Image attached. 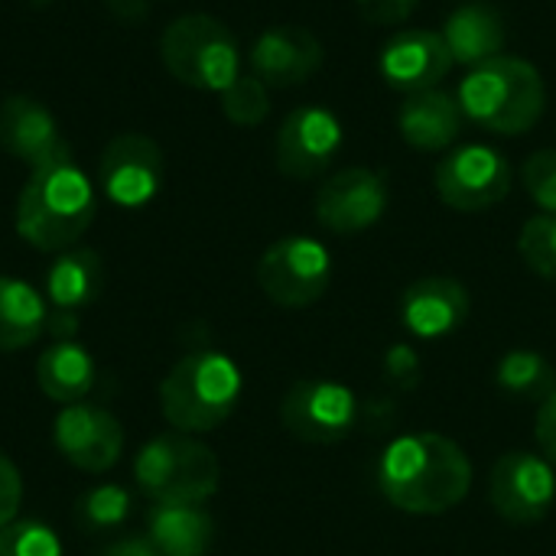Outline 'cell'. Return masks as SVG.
<instances>
[{
    "label": "cell",
    "mask_w": 556,
    "mask_h": 556,
    "mask_svg": "<svg viewBox=\"0 0 556 556\" xmlns=\"http://www.w3.org/2000/svg\"><path fill=\"white\" fill-rule=\"evenodd\" d=\"M147 538L160 556H205L215 541V521L202 505H150Z\"/></svg>",
    "instance_id": "cell-21"
},
{
    "label": "cell",
    "mask_w": 556,
    "mask_h": 556,
    "mask_svg": "<svg viewBox=\"0 0 556 556\" xmlns=\"http://www.w3.org/2000/svg\"><path fill=\"white\" fill-rule=\"evenodd\" d=\"M378 68L394 91L417 94V91L437 88L450 75L453 52H450L443 33L404 29L394 39H388V46L378 55Z\"/></svg>",
    "instance_id": "cell-17"
},
{
    "label": "cell",
    "mask_w": 556,
    "mask_h": 556,
    "mask_svg": "<svg viewBox=\"0 0 556 556\" xmlns=\"http://www.w3.org/2000/svg\"><path fill=\"white\" fill-rule=\"evenodd\" d=\"M489 502L508 525H538L556 505V469L528 450L505 453L489 476Z\"/></svg>",
    "instance_id": "cell-9"
},
{
    "label": "cell",
    "mask_w": 556,
    "mask_h": 556,
    "mask_svg": "<svg viewBox=\"0 0 556 556\" xmlns=\"http://www.w3.org/2000/svg\"><path fill=\"white\" fill-rule=\"evenodd\" d=\"M280 424L290 437L313 446L342 443L358 427V397L339 381L306 378L283 394Z\"/></svg>",
    "instance_id": "cell-8"
},
{
    "label": "cell",
    "mask_w": 556,
    "mask_h": 556,
    "mask_svg": "<svg viewBox=\"0 0 556 556\" xmlns=\"http://www.w3.org/2000/svg\"><path fill=\"white\" fill-rule=\"evenodd\" d=\"M166 72L199 91H225L241 75V49L235 33L208 13L173 20L160 36Z\"/></svg>",
    "instance_id": "cell-6"
},
{
    "label": "cell",
    "mask_w": 556,
    "mask_h": 556,
    "mask_svg": "<svg viewBox=\"0 0 556 556\" xmlns=\"http://www.w3.org/2000/svg\"><path fill=\"white\" fill-rule=\"evenodd\" d=\"M518 251L538 277L556 280V215L541 212L528 218L518 235Z\"/></svg>",
    "instance_id": "cell-28"
},
{
    "label": "cell",
    "mask_w": 556,
    "mask_h": 556,
    "mask_svg": "<svg viewBox=\"0 0 556 556\" xmlns=\"http://www.w3.org/2000/svg\"><path fill=\"white\" fill-rule=\"evenodd\" d=\"M362 16L375 26H397L404 23L420 0H355Z\"/></svg>",
    "instance_id": "cell-34"
},
{
    "label": "cell",
    "mask_w": 556,
    "mask_h": 556,
    "mask_svg": "<svg viewBox=\"0 0 556 556\" xmlns=\"http://www.w3.org/2000/svg\"><path fill=\"white\" fill-rule=\"evenodd\" d=\"M55 450L81 472H108L124 453L121 420L98 404H68L55 417Z\"/></svg>",
    "instance_id": "cell-13"
},
{
    "label": "cell",
    "mask_w": 556,
    "mask_h": 556,
    "mask_svg": "<svg viewBox=\"0 0 556 556\" xmlns=\"http://www.w3.org/2000/svg\"><path fill=\"white\" fill-rule=\"evenodd\" d=\"M443 39L453 52V62L479 65V62L502 55L508 29H505V20L495 7L463 3L459 10L450 13V20L443 26Z\"/></svg>",
    "instance_id": "cell-22"
},
{
    "label": "cell",
    "mask_w": 556,
    "mask_h": 556,
    "mask_svg": "<svg viewBox=\"0 0 556 556\" xmlns=\"http://www.w3.org/2000/svg\"><path fill=\"white\" fill-rule=\"evenodd\" d=\"M342 147V127L326 108H296L277 130V169L290 179L319 176Z\"/></svg>",
    "instance_id": "cell-14"
},
{
    "label": "cell",
    "mask_w": 556,
    "mask_h": 556,
    "mask_svg": "<svg viewBox=\"0 0 556 556\" xmlns=\"http://www.w3.org/2000/svg\"><path fill=\"white\" fill-rule=\"evenodd\" d=\"M98 212V189L72 156L29 173L16 199V231L26 244L46 254H62L78 244Z\"/></svg>",
    "instance_id": "cell-2"
},
{
    "label": "cell",
    "mask_w": 556,
    "mask_h": 556,
    "mask_svg": "<svg viewBox=\"0 0 556 556\" xmlns=\"http://www.w3.org/2000/svg\"><path fill=\"white\" fill-rule=\"evenodd\" d=\"M222 114L238 127H257L270 114V91L257 75H238L222 91Z\"/></svg>",
    "instance_id": "cell-27"
},
{
    "label": "cell",
    "mask_w": 556,
    "mask_h": 556,
    "mask_svg": "<svg viewBox=\"0 0 556 556\" xmlns=\"http://www.w3.org/2000/svg\"><path fill=\"white\" fill-rule=\"evenodd\" d=\"M495 388L511 401H544L556 391V368L534 349H511L495 365Z\"/></svg>",
    "instance_id": "cell-25"
},
{
    "label": "cell",
    "mask_w": 556,
    "mask_h": 556,
    "mask_svg": "<svg viewBox=\"0 0 556 556\" xmlns=\"http://www.w3.org/2000/svg\"><path fill=\"white\" fill-rule=\"evenodd\" d=\"M397 420H401V407L394 397H371L358 404V427H365L368 433H388L394 430Z\"/></svg>",
    "instance_id": "cell-33"
},
{
    "label": "cell",
    "mask_w": 556,
    "mask_h": 556,
    "mask_svg": "<svg viewBox=\"0 0 556 556\" xmlns=\"http://www.w3.org/2000/svg\"><path fill=\"white\" fill-rule=\"evenodd\" d=\"M323 42L296 23L264 29L251 46V75H257L267 88H293L309 81L323 65Z\"/></svg>",
    "instance_id": "cell-16"
},
{
    "label": "cell",
    "mask_w": 556,
    "mask_h": 556,
    "mask_svg": "<svg viewBox=\"0 0 556 556\" xmlns=\"http://www.w3.org/2000/svg\"><path fill=\"white\" fill-rule=\"evenodd\" d=\"M332 280L329 251L306 235L280 238L257 261V283L264 296L283 309H303L326 296Z\"/></svg>",
    "instance_id": "cell-7"
},
{
    "label": "cell",
    "mask_w": 556,
    "mask_h": 556,
    "mask_svg": "<svg viewBox=\"0 0 556 556\" xmlns=\"http://www.w3.org/2000/svg\"><path fill=\"white\" fill-rule=\"evenodd\" d=\"M241 391V368L215 349H199L169 368L160 384V407L176 433L195 437L222 427L235 414Z\"/></svg>",
    "instance_id": "cell-4"
},
{
    "label": "cell",
    "mask_w": 556,
    "mask_h": 556,
    "mask_svg": "<svg viewBox=\"0 0 556 556\" xmlns=\"http://www.w3.org/2000/svg\"><path fill=\"white\" fill-rule=\"evenodd\" d=\"M437 192L456 212H485L511 192V163L495 147H459L437 166Z\"/></svg>",
    "instance_id": "cell-10"
},
{
    "label": "cell",
    "mask_w": 556,
    "mask_h": 556,
    "mask_svg": "<svg viewBox=\"0 0 556 556\" xmlns=\"http://www.w3.org/2000/svg\"><path fill=\"white\" fill-rule=\"evenodd\" d=\"M49 323L46 296L16 277H0V352L33 345Z\"/></svg>",
    "instance_id": "cell-24"
},
{
    "label": "cell",
    "mask_w": 556,
    "mask_h": 556,
    "mask_svg": "<svg viewBox=\"0 0 556 556\" xmlns=\"http://www.w3.org/2000/svg\"><path fill=\"white\" fill-rule=\"evenodd\" d=\"M401 323L420 342H440L469 319V290L453 277H424L401 293Z\"/></svg>",
    "instance_id": "cell-18"
},
{
    "label": "cell",
    "mask_w": 556,
    "mask_h": 556,
    "mask_svg": "<svg viewBox=\"0 0 556 556\" xmlns=\"http://www.w3.org/2000/svg\"><path fill=\"white\" fill-rule=\"evenodd\" d=\"M534 437L541 446V456L556 469V391L538 404V420H534Z\"/></svg>",
    "instance_id": "cell-35"
},
{
    "label": "cell",
    "mask_w": 556,
    "mask_h": 556,
    "mask_svg": "<svg viewBox=\"0 0 556 556\" xmlns=\"http://www.w3.org/2000/svg\"><path fill=\"white\" fill-rule=\"evenodd\" d=\"M134 479L153 505H205L222 482L215 453L189 433H166L134 459Z\"/></svg>",
    "instance_id": "cell-5"
},
{
    "label": "cell",
    "mask_w": 556,
    "mask_h": 556,
    "mask_svg": "<svg viewBox=\"0 0 556 556\" xmlns=\"http://www.w3.org/2000/svg\"><path fill=\"white\" fill-rule=\"evenodd\" d=\"M114 3H121V7H124V10H127V13H130V7H134V3H137V0H114ZM140 3H143V0H140Z\"/></svg>",
    "instance_id": "cell-38"
},
{
    "label": "cell",
    "mask_w": 556,
    "mask_h": 556,
    "mask_svg": "<svg viewBox=\"0 0 556 556\" xmlns=\"http://www.w3.org/2000/svg\"><path fill=\"white\" fill-rule=\"evenodd\" d=\"M104 556H160V551L153 547V541L147 538V534H140V538H121V541H114Z\"/></svg>",
    "instance_id": "cell-36"
},
{
    "label": "cell",
    "mask_w": 556,
    "mask_h": 556,
    "mask_svg": "<svg viewBox=\"0 0 556 556\" xmlns=\"http://www.w3.org/2000/svg\"><path fill=\"white\" fill-rule=\"evenodd\" d=\"M0 147L29 169L72 156L55 114L33 94H10L0 104Z\"/></svg>",
    "instance_id": "cell-15"
},
{
    "label": "cell",
    "mask_w": 556,
    "mask_h": 556,
    "mask_svg": "<svg viewBox=\"0 0 556 556\" xmlns=\"http://www.w3.org/2000/svg\"><path fill=\"white\" fill-rule=\"evenodd\" d=\"M0 556H62V541L49 525L16 518L0 528Z\"/></svg>",
    "instance_id": "cell-29"
},
{
    "label": "cell",
    "mask_w": 556,
    "mask_h": 556,
    "mask_svg": "<svg viewBox=\"0 0 556 556\" xmlns=\"http://www.w3.org/2000/svg\"><path fill=\"white\" fill-rule=\"evenodd\" d=\"M36 381L49 401H55L62 407L81 404L98 384V365H94L91 352L85 345H78L75 339L52 342L36 358Z\"/></svg>",
    "instance_id": "cell-20"
},
{
    "label": "cell",
    "mask_w": 556,
    "mask_h": 556,
    "mask_svg": "<svg viewBox=\"0 0 556 556\" xmlns=\"http://www.w3.org/2000/svg\"><path fill=\"white\" fill-rule=\"evenodd\" d=\"M375 479L397 511L433 518L466 502L472 463L466 450L443 433H404L384 446Z\"/></svg>",
    "instance_id": "cell-1"
},
{
    "label": "cell",
    "mask_w": 556,
    "mask_h": 556,
    "mask_svg": "<svg viewBox=\"0 0 556 556\" xmlns=\"http://www.w3.org/2000/svg\"><path fill=\"white\" fill-rule=\"evenodd\" d=\"M397 130L410 147L427 150V153L453 147V140L463 130L459 98L440 88L410 94L397 111Z\"/></svg>",
    "instance_id": "cell-19"
},
{
    "label": "cell",
    "mask_w": 556,
    "mask_h": 556,
    "mask_svg": "<svg viewBox=\"0 0 556 556\" xmlns=\"http://www.w3.org/2000/svg\"><path fill=\"white\" fill-rule=\"evenodd\" d=\"M456 98L463 114L489 134L518 137L541 121L547 88L538 65H531L528 59L495 55L489 62L472 65Z\"/></svg>",
    "instance_id": "cell-3"
},
{
    "label": "cell",
    "mask_w": 556,
    "mask_h": 556,
    "mask_svg": "<svg viewBox=\"0 0 556 556\" xmlns=\"http://www.w3.org/2000/svg\"><path fill=\"white\" fill-rule=\"evenodd\" d=\"M130 511H134V495L124 485L104 482V485L88 489L75 502V525L85 534H104V531L124 528Z\"/></svg>",
    "instance_id": "cell-26"
},
{
    "label": "cell",
    "mask_w": 556,
    "mask_h": 556,
    "mask_svg": "<svg viewBox=\"0 0 556 556\" xmlns=\"http://www.w3.org/2000/svg\"><path fill=\"white\" fill-rule=\"evenodd\" d=\"M20 505H23V479L16 466L0 453V528L16 521Z\"/></svg>",
    "instance_id": "cell-32"
},
{
    "label": "cell",
    "mask_w": 556,
    "mask_h": 556,
    "mask_svg": "<svg viewBox=\"0 0 556 556\" xmlns=\"http://www.w3.org/2000/svg\"><path fill=\"white\" fill-rule=\"evenodd\" d=\"M46 332H49L55 342H68V339L78 332V316H75V313H62V309H49Z\"/></svg>",
    "instance_id": "cell-37"
},
{
    "label": "cell",
    "mask_w": 556,
    "mask_h": 556,
    "mask_svg": "<svg viewBox=\"0 0 556 556\" xmlns=\"http://www.w3.org/2000/svg\"><path fill=\"white\" fill-rule=\"evenodd\" d=\"M101 287H104V264L91 248H68L46 270L49 309L78 316L85 306H91L101 296Z\"/></svg>",
    "instance_id": "cell-23"
},
{
    "label": "cell",
    "mask_w": 556,
    "mask_h": 556,
    "mask_svg": "<svg viewBox=\"0 0 556 556\" xmlns=\"http://www.w3.org/2000/svg\"><path fill=\"white\" fill-rule=\"evenodd\" d=\"M388 208V182L381 173L349 166L323 182L316 192V218L336 235H358L381 222Z\"/></svg>",
    "instance_id": "cell-12"
},
{
    "label": "cell",
    "mask_w": 556,
    "mask_h": 556,
    "mask_svg": "<svg viewBox=\"0 0 556 556\" xmlns=\"http://www.w3.org/2000/svg\"><path fill=\"white\" fill-rule=\"evenodd\" d=\"M163 150L143 134H117L98 160V186L117 208H143L163 186Z\"/></svg>",
    "instance_id": "cell-11"
},
{
    "label": "cell",
    "mask_w": 556,
    "mask_h": 556,
    "mask_svg": "<svg viewBox=\"0 0 556 556\" xmlns=\"http://www.w3.org/2000/svg\"><path fill=\"white\" fill-rule=\"evenodd\" d=\"M528 195L541 205V212L556 215V150H538L528 156L521 169Z\"/></svg>",
    "instance_id": "cell-30"
},
{
    "label": "cell",
    "mask_w": 556,
    "mask_h": 556,
    "mask_svg": "<svg viewBox=\"0 0 556 556\" xmlns=\"http://www.w3.org/2000/svg\"><path fill=\"white\" fill-rule=\"evenodd\" d=\"M381 368H384V378H388V384H391L394 391H410V388L420 384L424 362H420V355H417L414 345L397 342V345H391V349L384 352V365H381Z\"/></svg>",
    "instance_id": "cell-31"
}]
</instances>
